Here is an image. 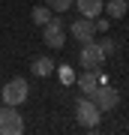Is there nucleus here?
Instances as JSON below:
<instances>
[{
	"instance_id": "nucleus-1",
	"label": "nucleus",
	"mask_w": 129,
	"mask_h": 135,
	"mask_svg": "<svg viewBox=\"0 0 129 135\" xmlns=\"http://www.w3.org/2000/svg\"><path fill=\"white\" fill-rule=\"evenodd\" d=\"M42 42L48 45V48H54V51L66 45V24H63V18L51 15V21L42 24Z\"/></svg>"
},
{
	"instance_id": "nucleus-2",
	"label": "nucleus",
	"mask_w": 129,
	"mask_h": 135,
	"mask_svg": "<svg viewBox=\"0 0 129 135\" xmlns=\"http://www.w3.org/2000/svg\"><path fill=\"white\" fill-rule=\"evenodd\" d=\"M24 132V117L18 114V105H3L0 108V135H21Z\"/></svg>"
},
{
	"instance_id": "nucleus-3",
	"label": "nucleus",
	"mask_w": 129,
	"mask_h": 135,
	"mask_svg": "<svg viewBox=\"0 0 129 135\" xmlns=\"http://www.w3.org/2000/svg\"><path fill=\"white\" fill-rule=\"evenodd\" d=\"M30 87L24 78H12V81L3 84V90H0V99H3V105H21L24 99H27Z\"/></svg>"
},
{
	"instance_id": "nucleus-4",
	"label": "nucleus",
	"mask_w": 129,
	"mask_h": 135,
	"mask_svg": "<svg viewBox=\"0 0 129 135\" xmlns=\"http://www.w3.org/2000/svg\"><path fill=\"white\" fill-rule=\"evenodd\" d=\"M75 117H78L81 126H87V129H96V126H99V108L93 105L90 96H81L75 102Z\"/></svg>"
},
{
	"instance_id": "nucleus-5",
	"label": "nucleus",
	"mask_w": 129,
	"mask_h": 135,
	"mask_svg": "<svg viewBox=\"0 0 129 135\" xmlns=\"http://www.w3.org/2000/svg\"><path fill=\"white\" fill-rule=\"evenodd\" d=\"M90 99H93V105L99 111H111V108H117L120 93L114 90V87H108V84H96V90L90 93Z\"/></svg>"
},
{
	"instance_id": "nucleus-6",
	"label": "nucleus",
	"mask_w": 129,
	"mask_h": 135,
	"mask_svg": "<svg viewBox=\"0 0 129 135\" xmlns=\"http://www.w3.org/2000/svg\"><path fill=\"white\" fill-rule=\"evenodd\" d=\"M78 63H81L84 69H99L102 63H105V54H102L99 42H81V54H78Z\"/></svg>"
},
{
	"instance_id": "nucleus-7",
	"label": "nucleus",
	"mask_w": 129,
	"mask_h": 135,
	"mask_svg": "<svg viewBox=\"0 0 129 135\" xmlns=\"http://www.w3.org/2000/svg\"><path fill=\"white\" fill-rule=\"evenodd\" d=\"M66 33H72V39H78V42H90V39H96V24L93 18H75L72 21V27L66 30Z\"/></svg>"
},
{
	"instance_id": "nucleus-8",
	"label": "nucleus",
	"mask_w": 129,
	"mask_h": 135,
	"mask_svg": "<svg viewBox=\"0 0 129 135\" xmlns=\"http://www.w3.org/2000/svg\"><path fill=\"white\" fill-rule=\"evenodd\" d=\"M75 84L81 87L84 96H90V93L96 90V84H99V69H84L81 75H75Z\"/></svg>"
},
{
	"instance_id": "nucleus-9",
	"label": "nucleus",
	"mask_w": 129,
	"mask_h": 135,
	"mask_svg": "<svg viewBox=\"0 0 129 135\" xmlns=\"http://www.w3.org/2000/svg\"><path fill=\"white\" fill-rule=\"evenodd\" d=\"M75 9L84 18H96V15H102V9H105V0H75Z\"/></svg>"
},
{
	"instance_id": "nucleus-10",
	"label": "nucleus",
	"mask_w": 129,
	"mask_h": 135,
	"mask_svg": "<svg viewBox=\"0 0 129 135\" xmlns=\"http://www.w3.org/2000/svg\"><path fill=\"white\" fill-rule=\"evenodd\" d=\"M54 66H57V63H54L51 57H36V60H33V66H30V72H33L36 78H45V75H51V72H54Z\"/></svg>"
},
{
	"instance_id": "nucleus-11",
	"label": "nucleus",
	"mask_w": 129,
	"mask_h": 135,
	"mask_svg": "<svg viewBox=\"0 0 129 135\" xmlns=\"http://www.w3.org/2000/svg\"><path fill=\"white\" fill-rule=\"evenodd\" d=\"M126 9H129V6H126V0H108V3H105L108 18H123V15H126Z\"/></svg>"
},
{
	"instance_id": "nucleus-12",
	"label": "nucleus",
	"mask_w": 129,
	"mask_h": 135,
	"mask_svg": "<svg viewBox=\"0 0 129 135\" xmlns=\"http://www.w3.org/2000/svg\"><path fill=\"white\" fill-rule=\"evenodd\" d=\"M30 18H33V24H48V21H51V9H48V6H36L33 12H30Z\"/></svg>"
},
{
	"instance_id": "nucleus-13",
	"label": "nucleus",
	"mask_w": 129,
	"mask_h": 135,
	"mask_svg": "<svg viewBox=\"0 0 129 135\" xmlns=\"http://www.w3.org/2000/svg\"><path fill=\"white\" fill-rule=\"evenodd\" d=\"M99 48H102V54H105V60H108V57H114V54H117V42L105 36V39L99 42Z\"/></svg>"
},
{
	"instance_id": "nucleus-14",
	"label": "nucleus",
	"mask_w": 129,
	"mask_h": 135,
	"mask_svg": "<svg viewBox=\"0 0 129 135\" xmlns=\"http://www.w3.org/2000/svg\"><path fill=\"white\" fill-rule=\"evenodd\" d=\"M45 6L51 12H66L69 6H72V0H45Z\"/></svg>"
},
{
	"instance_id": "nucleus-15",
	"label": "nucleus",
	"mask_w": 129,
	"mask_h": 135,
	"mask_svg": "<svg viewBox=\"0 0 129 135\" xmlns=\"http://www.w3.org/2000/svg\"><path fill=\"white\" fill-rule=\"evenodd\" d=\"M57 75H60V81H63V84H72V81H75V72H72L69 66H60V69H57Z\"/></svg>"
},
{
	"instance_id": "nucleus-16",
	"label": "nucleus",
	"mask_w": 129,
	"mask_h": 135,
	"mask_svg": "<svg viewBox=\"0 0 129 135\" xmlns=\"http://www.w3.org/2000/svg\"><path fill=\"white\" fill-rule=\"evenodd\" d=\"M93 24H96V30H99V33H105V30H108V18H99V15H96Z\"/></svg>"
},
{
	"instance_id": "nucleus-17",
	"label": "nucleus",
	"mask_w": 129,
	"mask_h": 135,
	"mask_svg": "<svg viewBox=\"0 0 129 135\" xmlns=\"http://www.w3.org/2000/svg\"><path fill=\"white\" fill-rule=\"evenodd\" d=\"M126 6H129V0H126Z\"/></svg>"
}]
</instances>
